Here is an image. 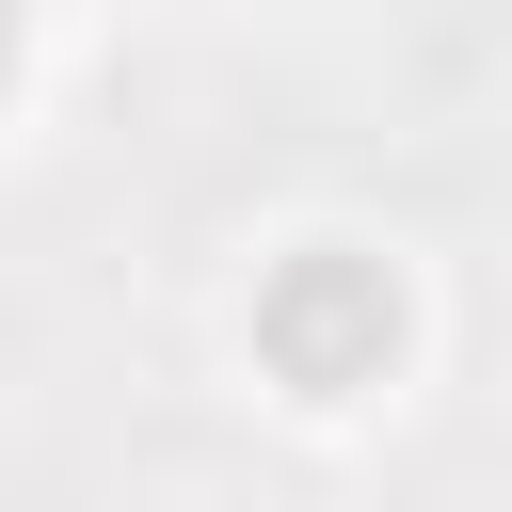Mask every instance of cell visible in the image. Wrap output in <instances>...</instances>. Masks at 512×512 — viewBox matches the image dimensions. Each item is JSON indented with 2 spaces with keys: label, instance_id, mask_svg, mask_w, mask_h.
Listing matches in <instances>:
<instances>
[{
  "label": "cell",
  "instance_id": "obj_1",
  "mask_svg": "<svg viewBox=\"0 0 512 512\" xmlns=\"http://www.w3.org/2000/svg\"><path fill=\"white\" fill-rule=\"evenodd\" d=\"M256 352H272V384H304V400L384 384V352H400V288H384V256H352V240L288 256V272L256 288Z\"/></svg>",
  "mask_w": 512,
  "mask_h": 512
},
{
  "label": "cell",
  "instance_id": "obj_2",
  "mask_svg": "<svg viewBox=\"0 0 512 512\" xmlns=\"http://www.w3.org/2000/svg\"><path fill=\"white\" fill-rule=\"evenodd\" d=\"M0 64H16V0H0Z\"/></svg>",
  "mask_w": 512,
  "mask_h": 512
}]
</instances>
